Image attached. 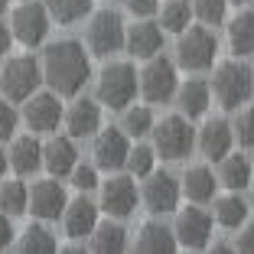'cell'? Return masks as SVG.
Segmentation results:
<instances>
[{
  "instance_id": "1",
  "label": "cell",
  "mask_w": 254,
  "mask_h": 254,
  "mask_svg": "<svg viewBox=\"0 0 254 254\" xmlns=\"http://www.w3.org/2000/svg\"><path fill=\"white\" fill-rule=\"evenodd\" d=\"M88 78H91V59L82 43L59 39V43H53L46 49L43 82L49 85V91H56L59 98H75L85 88Z\"/></svg>"
},
{
  "instance_id": "2",
  "label": "cell",
  "mask_w": 254,
  "mask_h": 254,
  "mask_svg": "<svg viewBox=\"0 0 254 254\" xmlns=\"http://www.w3.org/2000/svg\"><path fill=\"white\" fill-rule=\"evenodd\" d=\"M209 88H212L215 101L225 108V111H238L248 98L254 95V72L238 59L222 62V65L215 68V78H212Z\"/></svg>"
},
{
  "instance_id": "3",
  "label": "cell",
  "mask_w": 254,
  "mask_h": 254,
  "mask_svg": "<svg viewBox=\"0 0 254 254\" xmlns=\"http://www.w3.org/2000/svg\"><path fill=\"white\" fill-rule=\"evenodd\" d=\"M137 95V72L130 62H111L98 75V101L111 111H124Z\"/></svg>"
},
{
  "instance_id": "4",
  "label": "cell",
  "mask_w": 254,
  "mask_h": 254,
  "mask_svg": "<svg viewBox=\"0 0 254 254\" xmlns=\"http://www.w3.org/2000/svg\"><path fill=\"white\" fill-rule=\"evenodd\" d=\"M215 53H218V39L212 36L209 26H186L180 33L176 43V62L186 72H205L215 65Z\"/></svg>"
},
{
  "instance_id": "5",
  "label": "cell",
  "mask_w": 254,
  "mask_h": 254,
  "mask_svg": "<svg viewBox=\"0 0 254 254\" xmlns=\"http://www.w3.org/2000/svg\"><path fill=\"white\" fill-rule=\"evenodd\" d=\"M150 134H153V150H157V157H163V160H183L195 143L189 118H183V114L163 118L160 124L153 121V130H150Z\"/></svg>"
},
{
  "instance_id": "6",
  "label": "cell",
  "mask_w": 254,
  "mask_h": 254,
  "mask_svg": "<svg viewBox=\"0 0 254 254\" xmlns=\"http://www.w3.org/2000/svg\"><path fill=\"white\" fill-rule=\"evenodd\" d=\"M43 82V68L33 56H16V59H7L3 72H0V91L10 101H26L33 91Z\"/></svg>"
},
{
  "instance_id": "7",
  "label": "cell",
  "mask_w": 254,
  "mask_h": 254,
  "mask_svg": "<svg viewBox=\"0 0 254 254\" xmlns=\"http://www.w3.org/2000/svg\"><path fill=\"white\" fill-rule=\"evenodd\" d=\"M124 20L118 10H98L88 23V53L91 56H111L124 46Z\"/></svg>"
},
{
  "instance_id": "8",
  "label": "cell",
  "mask_w": 254,
  "mask_h": 254,
  "mask_svg": "<svg viewBox=\"0 0 254 254\" xmlns=\"http://www.w3.org/2000/svg\"><path fill=\"white\" fill-rule=\"evenodd\" d=\"M176 88H180L176 65H173L170 59H163V56H153V59L147 62V68L140 72L143 98H147L150 105H163V101H170V98L176 95Z\"/></svg>"
},
{
  "instance_id": "9",
  "label": "cell",
  "mask_w": 254,
  "mask_h": 254,
  "mask_svg": "<svg viewBox=\"0 0 254 254\" xmlns=\"http://www.w3.org/2000/svg\"><path fill=\"white\" fill-rule=\"evenodd\" d=\"M143 205H147V212H153V215H166V212H173L176 205H180V195H183V186L176 183V176L173 173H163V170H153L143 176Z\"/></svg>"
},
{
  "instance_id": "10",
  "label": "cell",
  "mask_w": 254,
  "mask_h": 254,
  "mask_svg": "<svg viewBox=\"0 0 254 254\" xmlns=\"http://www.w3.org/2000/svg\"><path fill=\"white\" fill-rule=\"evenodd\" d=\"M10 33L13 39H20L26 49L39 46L46 36H49V10L43 3H23V7L13 10V23H10Z\"/></svg>"
},
{
  "instance_id": "11",
  "label": "cell",
  "mask_w": 254,
  "mask_h": 254,
  "mask_svg": "<svg viewBox=\"0 0 254 254\" xmlns=\"http://www.w3.org/2000/svg\"><path fill=\"white\" fill-rule=\"evenodd\" d=\"M212 225H215V218L205 209H183L176 215V225H173L176 245L189 248V251H202L212 238Z\"/></svg>"
},
{
  "instance_id": "12",
  "label": "cell",
  "mask_w": 254,
  "mask_h": 254,
  "mask_svg": "<svg viewBox=\"0 0 254 254\" xmlns=\"http://www.w3.org/2000/svg\"><path fill=\"white\" fill-rule=\"evenodd\" d=\"M91 153H95V166H98V170L114 173V170H121V166L127 163L130 137H127L124 130H118V127H108V130H101V134L95 137Z\"/></svg>"
},
{
  "instance_id": "13",
  "label": "cell",
  "mask_w": 254,
  "mask_h": 254,
  "mask_svg": "<svg viewBox=\"0 0 254 254\" xmlns=\"http://www.w3.org/2000/svg\"><path fill=\"white\" fill-rule=\"evenodd\" d=\"M23 121L30 124V130H39V134H46V130H56L62 121V105H59V95L56 91H33L30 98H26V108H23Z\"/></svg>"
},
{
  "instance_id": "14",
  "label": "cell",
  "mask_w": 254,
  "mask_h": 254,
  "mask_svg": "<svg viewBox=\"0 0 254 254\" xmlns=\"http://www.w3.org/2000/svg\"><path fill=\"white\" fill-rule=\"evenodd\" d=\"M65 202H68L65 189H62V183H56V176H53V180H43L30 189V205H26V212H33L39 222H56V218H62Z\"/></svg>"
},
{
  "instance_id": "15",
  "label": "cell",
  "mask_w": 254,
  "mask_h": 254,
  "mask_svg": "<svg viewBox=\"0 0 254 254\" xmlns=\"http://www.w3.org/2000/svg\"><path fill=\"white\" fill-rule=\"evenodd\" d=\"M101 209L111 218H127L137 209V186L134 176H111L101 186Z\"/></svg>"
},
{
  "instance_id": "16",
  "label": "cell",
  "mask_w": 254,
  "mask_h": 254,
  "mask_svg": "<svg viewBox=\"0 0 254 254\" xmlns=\"http://www.w3.org/2000/svg\"><path fill=\"white\" fill-rule=\"evenodd\" d=\"M68 137H95L101 130V101H91V98H78L68 111H62Z\"/></svg>"
},
{
  "instance_id": "17",
  "label": "cell",
  "mask_w": 254,
  "mask_h": 254,
  "mask_svg": "<svg viewBox=\"0 0 254 254\" xmlns=\"http://www.w3.org/2000/svg\"><path fill=\"white\" fill-rule=\"evenodd\" d=\"M124 49L134 59H153L163 49V30H160V23H150L147 16L140 23H134L124 33Z\"/></svg>"
},
{
  "instance_id": "18",
  "label": "cell",
  "mask_w": 254,
  "mask_h": 254,
  "mask_svg": "<svg viewBox=\"0 0 254 254\" xmlns=\"http://www.w3.org/2000/svg\"><path fill=\"white\" fill-rule=\"evenodd\" d=\"M232 147H235V130L225 118H212L202 124L199 150L205 153V160H222L225 153H232Z\"/></svg>"
},
{
  "instance_id": "19",
  "label": "cell",
  "mask_w": 254,
  "mask_h": 254,
  "mask_svg": "<svg viewBox=\"0 0 254 254\" xmlns=\"http://www.w3.org/2000/svg\"><path fill=\"white\" fill-rule=\"evenodd\" d=\"M95 225H98V205L91 199L78 195V199L65 202V209H62V228H65L68 238H88Z\"/></svg>"
},
{
  "instance_id": "20",
  "label": "cell",
  "mask_w": 254,
  "mask_h": 254,
  "mask_svg": "<svg viewBox=\"0 0 254 254\" xmlns=\"http://www.w3.org/2000/svg\"><path fill=\"white\" fill-rule=\"evenodd\" d=\"M78 163V150H75V137H53L49 143H43V166L49 170V176L62 180L72 173V166Z\"/></svg>"
},
{
  "instance_id": "21",
  "label": "cell",
  "mask_w": 254,
  "mask_h": 254,
  "mask_svg": "<svg viewBox=\"0 0 254 254\" xmlns=\"http://www.w3.org/2000/svg\"><path fill=\"white\" fill-rule=\"evenodd\" d=\"M209 105H212V88L205 82H199V78H189L186 85L176 88V108H180L183 118H189V121L202 118L209 111Z\"/></svg>"
},
{
  "instance_id": "22",
  "label": "cell",
  "mask_w": 254,
  "mask_h": 254,
  "mask_svg": "<svg viewBox=\"0 0 254 254\" xmlns=\"http://www.w3.org/2000/svg\"><path fill=\"white\" fill-rule=\"evenodd\" d=\"M10 166H13L20 176H30V173H36L39 166H43V143L36 140V137H16L13 147H10Z\"/></svg>"
},
{
  "instance_id": "23",
  "label": "cell",
  "mask_w": 254,
  "mask_h": 254,
  "mask_svg": "<svg viewBox=\"0 0 254 254\" xmlns=\"http://www.w3.org/2000/svg\"><path fill=\"white\" fill-rule=\"evenodd\" d=\"M88 248L98 254H121L127 251V232L121 222H98L88 235Z\"/></svg>"
},
{
  "instance_id": "24",
  "label": "cell",
  "mask_w": 254,
  "mask_h": 254,
  "mask_svg": "<svg viewBox=\"0 0 254 254\" xmlns=\"http://www.w3.org/2000/svg\"><path fill=\"white\" fill-rule=\"evenodd\" d=\"M176 248H180L176 235L163 222H147L140 228V235H137V251H143V254H173Z\"/></svg>"
},
{
  "instance_id": "25",
  "label": "cell",
  "mask_w": 254,
  "mask_h": 254,
  "mask_svg": "<svg viewBox=\"0 0 254 254\" xmlns=\"http://www.w3.org/2000/svg\"><path fill=\"white\" fill-rule=\"evenodd\" d=\"M218 163H222V170H218V183H222V186H228L232 192L248 189V183H251V176H254V166L248 163V157H241V153H225Z\"/></svg>"
},
{
  "instance_id": "26",
  "label": "cell",
  "mask_w": 254,
  "mask_h": 254,
  "mask_svg": "<svg viewBox=\"0 0 254 254\" xmlns=\"http://www.w3.org/2000/svg\"><path fill=\"white\" fill-rule=\"evenodd\" d=\"M228 46L235 56H254V10H241L228 23Z\"/></svg>"
},
{
  "instance_id": "27",
  "label": "cell",
  "mask_w": 254,
  "mask_h": 254,
  "mask_svg": "<svg viewBox=\"0 0 254 254\" xmlns=\"http://www.w3.org/2000/svg\"><path fill=\"white\" fill-rule=\"evenodd\" d=\"M215 173L209 166H189L186 176H183V192L189 195L192 202H209L215 199Z\"/></svg>"
},
{
  "instance_id": "28",
  "label": "cell",
  "mask_w": 254,
  "mask_h": 254,
  "mask_svg": "<svg viewBox=\"0 0 254 254\" xmlns=\"http://www.w3.org/2000/svg\"><path fill=\"white\" fill-rule=\"evenodd\" d=\"M248 205L241 195H222V199H215V212H212V218H215L222 228H241L248 218Z\"/></svg>"
},
{
  "instance_id": "29",
  "label": "cell",
  "mask_w": 254,
  "mask_h": 254,
  "mask_svg": "<svg viewBox=\"0 0 254 254\" xmlns=\"http://www.w3.org/2000/svg\"><path fill=\"white\" fill-rule=\"evenodd\" d=\"M56 248H59V241H56V235L46 225H30L20 235V241H16V251H23V254H53Z\"/></svg>"
},
{
  "instance_id": "30",
  "label": "cell",
  "mask_w": 254,
  "mask_h": 254,
  "mask_svg": "<svg viewBox=\"0 0 254 254\" xmlns=\"http://www.w3.org/2000/svg\"><path fill=\"white\" fill-rule=\"evenodd\" d=\"M26 205H30V189H26V183L7 180V186L0 189V209H3V215H10V218L23 215Z\"/></svg>"
},
{
  "instance_id": "31",
  "label": "cell",
  "mask_w": 254,
  "mask_h": 254,
  "mask_svg": "<svg viewBox=\"0 0 254 254\" xmlns=\"http://www.w3.org/2000/svg\"><path fill=\"white\" fill-rule=\"evenodd\" d=\"M192 20V7H189V0H170L160 13V26L163 33H183Z\"/></svg>"
},
{
  "instance_id": "32",
  "label": "cell",
  "mask_w": 254,
  "mask_h": 254,
  "mask_svg": "<svg viewBox=\"0 0 254 254\" xmlns=\"http://www.w3.org/2000/svg\"><path fill=\"white\" fill-rule=\"evenodd\" d=\"M91 3H95V0H49L46 10H49V16H56L59 23H78V20H85V13L91 10Z\"/></svg>"
},
{
  "instance_id": "33",
  "label": "cell",
  "mask_w": 254,
  "mask_h": 254,
  "mask_svg": "<svg viewBox=\"0 0 254 254\" xmlns=\"http://www.w3.org/2000/svg\"><path fill=\"white\" fill-rule=\"evenodd\" d=\"M150 130H153V111H150L147 105H137L124 114V134L127 137H137V140H140Z\"/></svg>"
},
{
  "instance_id": "34",
  "label": "cell",
  "mask_w": 254,
  "mask_h": 254,
  "mask_svg": "<svg viewBox=\"0 0 254 254\" xmlns=\"http://www.w3.org/2000/svg\"><path fill=\"white\" fill-rule=\"evenodd\" d=\"M124 166L130 170V176H147V173H153V166H157V150L147 147V143H137V147H130Z\"/></svg>"
},
{
  "instance_id": "35",
  "label": "cell",
  "mask_w": 254,
  "mask_h": 254,
  "mask_svg": "<svg viewBox=\"0 0 254 254\" xmlns=\"http://www.w3.org/2000/svg\"><path fill=\"white\" fill-rule=\"evenodd\" d=\"M228 13V0H192V16H199L205 26H218Z\"/></svg>"
},
{
  "instance_id": "36",
  "label": "cell",
  "mask_w": 254,
  "mask_h": 254,
  "mask_svg": "<svg viewBox=\"0 0 254 254\" xmlns=\"http://www.w3.org/2000/svg\"><path fill=\"white\" fill-rule=\"evenodd\" d=\"M232 130H235V140H238L241 147H254V108H245V111H238V118H235Z\"/></svg>"
},
{
  "instance_id": "37",
  "label": "cell",
  "mask_w": 254,
  "mask_h": 254,
  "mask_svg": "<svg viewBox=\"0 0 254 254\" xmlns=\"http://www.w3.org/2000/svg\"><path fill=\"white\" fill-rule=\"evenodd\" d=\"M68 176H72V186L78 189V192H91V189L98 186V166H85V163H75Z\"/></svg>"
},
{
  "instance_id": "38",
  "label": "cell",
  "mask_w": 254,
  "mask_h": 254,
  "mask_svg": "<svg viewBox=\"0 0 254 254\" xmlns=\"http://www.w3.org/2000/svg\"><path fill=\"white\" fill-rule=\"evenodd\" d=\"M16 121H20V118H16V111L7 105V98H3V101H0V140H10V137H13Z\"/></svg>"
},
{
  "instance_id": "39",
  "label": "cell",
  "mask_w": 254,
  "mask_h": 254,
  "mask_svg": "<svg viewBox=\"0 0 254 254\" xmlns=\"http://www.w3.org/2000/svg\"><path fill=\"white\" fill-rule=\"evenodd\" d=\"M127 10L143 20V16H153V13H157L160 3H157V0H127Z\"/></svg>"
},
{
  "instance_id": "40",
  "label": "cell",
  "mask_w": 254,
  "mask_h": 254,
  "mask_svg": "<svg viewBox=\"0 0 254 254\" xmlns=\"http://www.w3.org/2000/svg\"><path fill=\"white\" fill-rule=\"evenodd\" d=\"M235 251L254 254V225H241V235L235 238Z\"/></svg>"
},
{
  "instance_id": "41",
  "label": "cell",
  "mask_w": 254,
  "mask_h": 254,
  "mask_svg": "<svg viewBox=\"0 0 254 254\" xmlns=\"http://www.w3.org/2000/svg\"><path fill=\"white\" fill-rule=\"evenodd\" d=\"M13 245V225H10V215H0V251H7Z\"/></svg>"
},
{
  "instance_id": "42",
  "label": "cell",
  "mask_w": 254,
  "mask_h": 254,
  "mask_svg": "<svg viewBox=\"0 0 254 254\" xmlns=\"http://www.w3.org/2000/svg\"><path fill=\"white\" fill-rule=\"evenodd\" d=\"M10 43H13V33L7 30V23H0V59L10 53Z\"/></svg>"
},
{
  "instance_id": "43",
  "label": "cell",
  "mask_w": 254,
  "mask_h": 254,
  "mask_svg": "<svg viewBox=\"0 0 254 254\" xmlns=\"http://www.w3.org/2000/svg\"><path fill=\"white\" fill-rule=\"evenodd\" d=\"M7 166H10V157L7 150H0V176H7Z\"/></svg>"
},
{
  "instance_id": "44",
  "label": "cell",
  "mask_w": 254,
  "mask_h": 254,
  "mask_svg": "<svg viewBox=\"0 0 254 254\" xmlns=\"http://www.w3.org/2000/svg\"><path fill=\"white\" fill-rule=\"evenodd\" d=\"M228 3H238V7H248V3H254V0H228Z\"/></svg>"
},
{
  "instance_id": "45",
  "label": "cell",
  "mask_w": 254,
  "mask_h": 254,
  "mask_svg": "<svg viewBox=\"0 0 254 254\" xmlns=\"http://www.w3.org/2000/svg\"><path fill=\"white\" fill-rule=\"evenodd\" d=\"M7 3H10V0H0V13H3V10H7Z\"/></svg>"
},
{
  "instance_id": "46",
  "label": "cell",
  "mask_w": 254,
  "mask_h": 254,
  "mask_svg": "<svg viewBox=\"0 0 254 254\" xmlns=\"http://www.w3.org/2000/svg\"><path fill=\"white\" fill-rule=\"evenodd\" d=\"M251 209H254V199H251Z\"/></svg>"
},
{
  "instance_id": "47",
  "label": "cell",
  "mask_w": 254,
  "mask_h": 254,
  "mask_svg": "<svg viewBox=\"0 0 254 254\" xmlns=\"http://www.w3.org/2000/svg\"><path fill=\"white\" fill-rule=\"evenodd\" d=\"M251 166H254V163H251Z\"/></svg>"
}]
</instances>
